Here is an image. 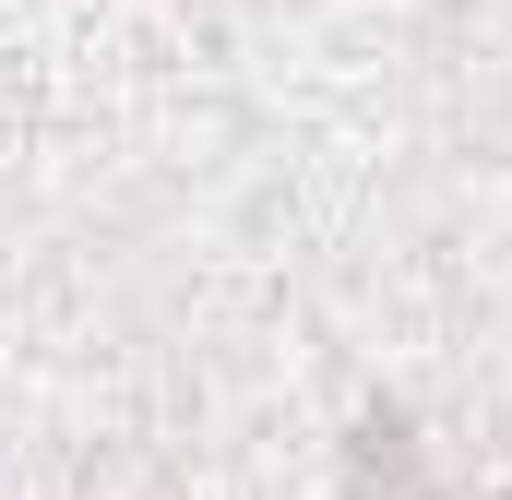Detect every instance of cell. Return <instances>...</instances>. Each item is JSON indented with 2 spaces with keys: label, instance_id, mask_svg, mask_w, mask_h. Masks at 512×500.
I'll list each match as a JSON object with an SVG mask.
<instances>
[{
  "label": "cell",
  "instance_id": "cell-1",
  "mask_svg": "<svg viewBox=\"0 0 512 500\" xmlns=\"http://www.w3.org/2000/svg\"><path fill=\"white\" fill-rule=\"evenodd\" d=\"M358 489L417 500V453H405V417H370V429H358Z\"/></svg>",
  "mask_w": 512,
  "mask_h": 500
}]
</instances>
